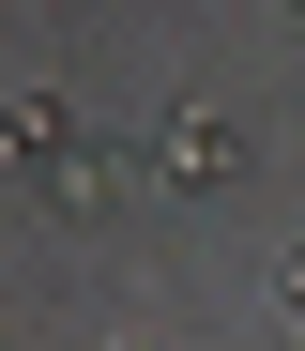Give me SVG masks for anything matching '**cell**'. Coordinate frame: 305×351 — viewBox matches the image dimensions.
I'll return each mask as SVG.
<instances>
[{"mask_svg": "<svg viewBox=\"0 0 305 351\" xmlns=\"http://www.w3.org/2000/svg\"><path fill=\"white\" fill-rule=\"evenodd\" d=\"M275 321H290V336H305V245H290V260H275Z\"/></svg>", "mask_w": 305, "mask_h": 351, "instance_id": "cell-3", "label": "cell"}, {"mask_svg": "<svg viewBox=\"0 0 305 351\" xmlns=\"http://www.w3.org/2000/svg\"><path fill=\"white\" fill-rule=\"evenodd\" d=\"M290 16H305V0H290Z\"/></svg>", "mask_w": 305, "mask_h": 351, "instance_id": "cell-4", "label": "cell"}, {"mask_svg": "<svg viewBox=\"0 0 305 351\" xmlns=\"http://www.w3.org/2000/svg\"><path fill=\"white\" fill-rule=\"evenodd\" d=\"M61 153V92H0V168H46Z\"/></svg>", "mask_w": 305, "mask_h": 351, "instance_id": "cell-2", "label": "cell"}, {"mask_svg": "<svg viewBox=\"0 0 305 351\" xmlns=\"http://www.w3.org/2000/svg\"><path fill=\"white\" fill-rule=\"evenodd\" d=\"M229 168H244L229 107H183V123H168V184H229Z\"/></svg>", "mask_w": 305, "mask_h": 351, "instance_id": "cell-1", "label": "cell"}]
</instances>
